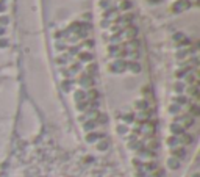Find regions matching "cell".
<instances>
[{"instance_id": "cell-1", "label": "cell", "mask_w": 200, "mask_h": 177, "mask_svg": "<svg viewBox=\"0 0 200 177\" xmlns=\"http://www.w3.org/2000/svg\"><path fill=\"white\" fill-rule=\"evenodd\" d=\"M125 69H127V61H124V60H117V61H114V63L110 66V71L111 72H116V74L124 72Z\"/></svg>"}, {"instance_id": "cell-2", "label": "cell", "mask_w": 200, "mask_h": 177, "mask_svg": "<svg viewBox=\"0 0 200 177\" xmlns=\"http://www.w3.org/2000/svg\"><path fill=\"white\" fill-rule=\"evenodd\" d=\"M184 8H189V2H188V0H180V2L174 3V11L175 13H180V11H183Z\"/></svg>"}, {"instance_id": "cell-3", "label": "cell", "mask_w": 200, "mask_h": 177, "mask_svg": "<svg viewBox=\"0 0 200 177\" xmlns=\"http://www.w3.org/2000/svg\"><path fill=\"white\" fill-rule=\"evenodd\" d=\"M80 85H82L83 88H91L92 85H94V80L91 79V75H83L82 79H80Z\"/></svg>"}, {"instance_id": "cell-4", "label": "cell", "mask_w": 200, "mask_h": 177, "mask_svg": "<svg viewBox=\"0 0 200 177\" xmlns=\"http://www.w3.org/2000/svg\"><path fill=\"white\" fill-rule=\"evenodd\" d=\"M103 136V133H97V132H89L86 135V141L88 143H95L97 140H100V138Z\"/></svg>"}, {"instance_id": "cell-5", "label": "cell", "mask_w": 200, "mask_h": 177, "mask_svg": "<svg viewBox=\"0 0 200 177\" xmlns=\"http://www.w3.org/2000/svg\"><path fill=\"white\" fill-rule=\"evenodd\" d=\"M172 155H174V158H184L186 157V151H184V147H175L174 151H172Z\"/></svg>"}, {"instance_id": "cell-6", "label": "cell", "mask_w": 200, "mask_h": 177, "mask_svg": "<svg viewBox=\"0 0 200 177\" xmlns=\"http://www.w3.org/2000/svg\"><path fill=\"white\" fill-rule=\"evenodd\" d=\"M171 132L174 133L175 136H177V135H183V133H184V127L178 125V124H172V125H171Z\"/></svg>"}, {"instance_id": "cell-7", "label": "cell", "mask_w": 200, "mask_h": 177, "mask_svg": "<svg viewBox=\"0 0 200 177\" xmlns=\"http://www.w3.org/2000/svg\"><path fill=\"white\" fill-rule=\"evenodd\" d=\"M74 99H75L77 102L86 101V93H84L83 90H78V91H75V94H74Z\"/></svg>"}, {"instance_id": "cell-8", "label": "cell", "mask_w": 200, "mask_h": 177, "mask_svg": "<svg viewBox=\"0 0 200 177\" xmlns=\"http://www.w3.org/2000/svg\"><path fill=\"white\" fill-rule=\"evenodd\" d=\"M95 127H97V122H95V121H92V119H91V121H88V122H84V125H83V129H84V130H86V132H92V130H94V129H95Z\"/></svg>"}, {"instance_id": "cell-9", "label": "cell", "mask_w": 200, "mask_h": 177, "mask_svg": "<svg viewBox=\"0 0 200 177\" xmlns=\"http://www.w3.org/2000/svg\"><path fill=\"white\" fill-rule=\"evenodd\" d=\"M167 166L171 168V169H178V168H180V161L172 157V158H169V160H167Z\"/></svg>"}, {"instance_id": "cell-10", "label": "cell", "mask_w": 200, "mask_h": 177, "mask_svg": "<svg viewBox=\"0 0 200 177\" xmlns=\"http://www.w3.org/2000/svg\"><path fill=\"white\" fill-rule=\"evenodd\" d=\"M134 107L138 110H147L149 108V102L147 101H136L134 102Z\"/></svg>"}, {"instance_id": "cell-11", "label": "cell", "mask_w": 200, "mask_h": 177, "mask_svg": "<svg viewBox=\"0 0 200 177\" xmlns=\"http://www.w3.org/2000/svg\"><path fill=\"white\" fill-rule=\"evenodd\" d=\"M77 108H78L80 111H84V110H88V108H89V99H88V101H82V102H78V105H77Z\"/></svg>"}, {"instance_id": "cell-12", "label": "cell", "mask_w": 200, "mask_h": 177, "mask_svg": "<svg viewBox=\"0 0 200 177\" xmlns=\"http://www.w3.org/2000/svg\"><path fill=\"white\" fill-rule=\"evenodd\" d=\"M144 168H145V171L152 172V171H156V169H158V165H156L155 161H149V163H145Z\"/></svg>"}, {"instance_id": "cell-13", "label": "cell", "mask_w": 200, "mask_h": 177, "mask_svg": "<svg viewBox=\"0 0 200 177\" xmlns=\"http://www.w3.org/2000/svg\"><path fill=\"white\" fill-rule=\"evenodd\" d=\"M95 118H97V119H95V122H97V124H106V121H108V118H106L105 114H102L100 111L97 113V116H95Z\"/></svg>"}, {"instance_id": "cell-14", "label": "cell", "mask_w": 200, "mask_h": 177, "mask_svg": "<svg viewBox=\"0 0 200 177\" xmlns=\"http://www.w3.org/2000/svg\"><path fill=\"white\" fill-rule=\"evenodd\" d=\"M86 97H91L92 101H97V99H99V91L97 90H89L86 93Z\"/></svg>"}, {"instance_id": "cell-15", "label": "cell", "mask_w": 200, "mask_h": 177, "mask_svg": "<svg viewBox=\"0 0 200 177\" xmlns=\"http://www.w3.org/2000/svg\"><path fill=\"white\" fill-rule=\"evenodd\" d=\"M94 56H92V53L89 52H83V53H80V60L82 61H91Z\"/></svg>"}, {"instance_id": "cell-16", "label": "cell", "mask_w": 200, "mask_h": 177, "mask_svg": "<svg viewBox=\"0 0 200 177\" xmlns=\"http://www.w3.org/2000/svg\"><path fill=\"white\" fill-rule=\"evenodd\" d=\"M127 66H128L130 69H132L133 72H139V71H141L139 63H134V61H132V63H127Z\"/></svg>"}, {"instance_id": "cell-17", "label": "cell", "mask_w": 200, "mask_h": 177, "mask_svg": "<svg viewBox=\"0 0 200 177\" xmlns=\"http://www.w3.org/2000/svg\"><path fill=\"white\" fill-rule=\"evenodd\" d=\"M108 141L106 140H103V141H99V144H97V149L99 151H106V149H108Z\"/></svg>"}, {"instance_id": "cell-18", "label": "cell", "mask_w": 200, "mask_h": 177, "mask_svg": "<svg viewBox=\"0 0 200 177\" xmlns=\"http://www.w3.org/2000/svg\"><path fill=\"white\" fill-rule=\"evenodd\" d=\"M175 103H177V105L188 103V97H184V96H177V97H175Z\"/></svg>"}, {"instance_id": "cell-19", "label": "cell", "mask_w": 200, "mask_h": 177, "mask_svg": "<svg viewBox=\"0 0 200 177\" xmlns=\"http://www.w3.org/2000/svg\"><path fill=\"white\" fill-rule=\"evenodd\" d=\"M178 143H180V140H178L177 136H171V138L167 140V144L172 146V147H174V146H178Z\"/></svg>"}, {"instance_id": "cell-20", "label": "cell", "mask_w": 200, "mask_h": 177, "mask_svg": "<svg viewBox=\"0 0 200 177\" xmlns=\"http://www.w3.org/2000/svg\"><path fill=\"white\" fill-rule=\"evenodd\" d=\"M169 111H171L172 114H177V113H180V105H177V103H174V105H171V107H169Z\"/></svg>"}, {"instance_id": "cell-21", "label": "cell", "mask_w": 200, "mask_h": 177, "mask_svg": "<svg viewBox=\"0 0 200 177\" xmlns=\"http://www.w3.org/2000/svg\"><path fill=\"white\" fill-rule=\"evenodd\" d=\"M175 91H177V93H183V91H184V83L177 82L175 83Z\"/></svg>"}, {"instance_id": "cell-22", "label": "cell", "mask_w": 200, "mask_h": 177, "mask_svg": "<svg viewBox=\"0 0 200 177\" xmlns=\"http://www.w3.org/2000/svg\"><path fill=\"white\" fill-rule=\"evenodd\" d=\"M183 121H184V127H191L192 124H194V119L189 118V116H184Z\"/></svg>"}, {"instance_id": "cell-23", "label": "cell", "mask_w": 200, "mask_h": 177, "mask_svg": "<svg viewBox=\"0 0 200 177\" xmlns=\"http://www.w3.org/2000/svg\"><path fill=\"white\" fill-rule=\"evenodd\" d=\"M182 141H183L184 144H191L192 143V136L191 135H186V133H183V140Z\"/></svg>"}, {"instance_id": "cell-24", "label": "cell", "mask_w": 200, "mask_h": 177, "mask_svg": "<svg viewBox=\"0 0 200 177\" xmlns=\"http://www.w3.org/2000/svg\"><path fill=\"white\" fill-rule=\"evenodd\" d=\"M149 177H164V171L163 169H156V171L153 172V174H150Z\"/></svg>"}, {"instance_id": "cell-25", "label": "cell", "mask_w": 200, "mask_h": 177, "mask_svg": "<svg viewBox=\"0 0 200 177\" xmlns=\"http://www.w3.org/2000/svg\"><path fill=\"white\" fill-rule=\"evenodd\" d=\"M138 34V28H130L128 32H127V38H133Z\"/></svg>"}, {"instance_id": "cell-26", "label": "cell", "mask_w": 200, "mask_h": 177, "mask_svg": "<svg viewBox=\"0 0 200 177\" xmlns=\"http://www.w3.org/2000/svg\"><path fill=\"white\" fill-rule=\"evenodd\" d=\"M117 132L121 133V135H125V133L128 132V127H127V125H119L117 127Z\"/></svg>"}, {"instance_id": "cell-27", "label": "cell", "mask_w": 200, "mask_h": 177, "mask_svg": "<svg viewBox=\"0 0 200 177\" xmlns=\"http://www.w3.org/2000/svg\"><path fill=\"white\" fill-rule=\"evenodd\" d=\"M121 8H122V10H130V8H132V2H128V0H125V2H122Z\"/></svg>"}, {"instance_id": "cell-28", "label": "cell", "mask_w": 200, "mask_h": 177, "mask_svg": "<svg viewBox=\"0 0 200 177\" xmlns=\"http://www.w3.org/2000/svg\"><path fill=\"white\" fill-rule=\"evenodd\" d=\"M71 80H64V82H63V88H64V91H69V90H71Z\"/></svg>"}, {"instance_id": "cell-29", "label": "cell", "mask_w": 200, "mask_h": 177, "mask_svg": "<svg viewBox=\"0 0 200 177\" xmlns=\"http://www.w3.org/2000/svg\"><path fill=\"white\" fill-rule=\"evenodd\" d=\"M88 71H89V74H95V72H97V66H95V64H91L89 67H88ZM88 74V75H89Z\"/></svg>"}, {"instance_id": "cell-30", "label": "cell", "mask_w": 200, "mask_h": 177, "mask_svg": "<svg viewBox=\"0 0 200 177\" xmlns=\"http://www.w3.org/2000/svg\"><path fill=\"white\" fill-rule=\"evenodd\" d=\"M78 71H80V64L77 63V64H72V67H71L69 72H78Z\"/></svg>"}, {"instance_id": "cell-31", "label": "cell", "mask_w": 200, "mask_h": 177, "mask_svg": "<svg viewBox=\"0 0 200 177\" xmlns=\"http://www.w3.org/2000/svg\"><path fill=\"white\" fill-rule=\"evenodd\" d=\"M191 113L194 114V116H197V114H199V108H197V105H192V107H191Z\"/></svg>"}, {"instance_id": "cell-32", "label": "cell", "mask_w": 200, "mask_h": 177, "mask_svg": "<svg viewBox=\"0 0 200 177\" xmlns=\"http://www.w3.org/2000/svg\"><path fill=\"white\" fill-rule=\"evenodd\" d=\"M99 5L102 6V8H108V6H110V2H108V0H102Z\"/></svg>"}, {"instance_id": "cell-33", "label": "cell", "mask_w": 200, "mask_h": 177, "mask_svg": "<svg viewBox=\"0 0 200 177\" xmlns=\"http://www.w3.org/2000/svg\"><path fill=\"white\" fill-rule=\"evenodd\" d=\"M133 119H134L133 114H127V116H124V121H125V122H132Z\"/></svg>"}, {"instance_id": "cell-34", "label": "cell", "mask_w": 200, "mask_h": 177, "mask_svg": "<svg viewBox=\"0 0 200 177\" xmlns=\"http://www.w3.org/2000/svg\"><path fill=\"white\" fill-rule=\"evenodd\" d=\"M56 61H58L60 64H64V63H66V61H67V56H60V58L56 60Z\"/></svg>"}, {"instance_id": "cell-35", "label": "cell", "mask_w": 200, "mask_h": 177, "mask_svg": "<svg viewBox=\"0 0 200 177\" xmlns=\"http://www.w3.org/2000/svg\"><path fill=\"white\" fill-rule=\"evenodd\" d=\"M186 80H188V83H194V82H195V77H194V75H188Z\"/></svg>"}, {"instance_id": "cell-36", "label": "cell", "mask_w": 200, "mask_h": 177, "mask_svg": "<svg viewBox=\"0 0 200 177\" xmlns=\"http://www.w3.org/2000/svg\"><path fill=\"white\" fill-rule=\"evenodd\" d=\"M191 94H192V96H197V94H199L197 86H192V88H191Z\"/></svg>"}, {"instance_id": "cell-37", "label": "cell", "mask_w": 200, "mask_h": 177, "mask_svg": "<svg viewBox=\"0 0 200 177\" xmlns=\"http://www.w3.org/2000/svg\"><path fill=\"white\" fill-rule=\"evenodd\" d=\"M174 39H175V41H182V39H183V34H182V33H177L175 36H174Z\"/></svg>"}, {"instance_id": "cell-38", "label": "cell", "mask_w": 200, "mask_h": 177, "mask_svg": "<svg viewBox=\"0 0 200 177\" xmlns=\"http://www.w3.org/2000/svg\"><path fill=\"white\" fill-rule=\"evenodd\" d=\"M0 24H2V25L8 24V17H5V16H3V17H0Z\"/></svg>"}, {"instance_id": "cell-39", "label": "cell", "mask_w": 200, "mask_h": 177, "mask_svg": "<svg viewBox=\"0 0 200 177\" xmlns=\"http://www.w3.org/2000/svg\"><path fill=\"white\" fill-rule=\"evenodd\" d=\"M8 45V41L6 39H0V47H6Z\"/></svg>"}, {"instance_id": "cell-40", "label": "cell", "mask_w": 200, "mask_h": 177, "mask_svg": "<svg viewBox=\"0 0 200 177\" xmlns=\"http://www.w3.org/2000/svg\"><path fill=\"white\" fill-rule=\"evenodd\" d=\"M110 52L111 53H116L117 52V45H110Z\"/></svg>"}, {"instance_id": "cell-41", "label": "cell", "mask_w": 200, "mask_h": 177, "mask_svg": "<svg viewBox=\"0 0 200 177\" xmlns=\"http://www.w3.org/2000/svg\"><path fill=\"white\" fill-rule=\"evenodd\" d=\"M71 55H74V53H78V47H71Z\"/></svg>"}, {"instance_id": "cell-42", "label": "cell", "mask_w": 200, "mask_h": 177, "mask_svg": "<svg viewBox=\"0 0 200 177\" xmlns=\"http://www.w3.org/2000/svg\"><path fill=\"white\" fill-rule=\"evenodd\" d=\"M133 163H134V166H138V168H141V166H142V163H141L139 160H136V158L133 160Z\"/></svg>"}, {"instance_id": "cell-43", "label": "cell", "mask_w": 200, "mask_h": 177, "mask_svg": "<svg viewBox=\"0 0 200 177\" xmlns=\"http://www.w3.org/2000/svg\"><path fill=\"white\" fill-rule=\"evenodd\" d=\"M84 45H86V47H88V45H89V47H92V45H94V41H86V42H84Z\"/></svg>"}, {"instance_id": "cell-44", "label": "cell", "mask_w": 200, "mask_h": 177, "mask_svg": "<svg viewBox=\"0 0 200 177\" xmlns=\"http://www.w3.org/2000/svg\"><path fill=\"white\" fill-rule=\"evenodd\" d=\"M184 55H186V52H183V50H182V52H178V55H177V56H178V58H183Z\"/></svg>"}, {"instance_id": "cell-45", "label": "cell", "mask_w": 200, "mask_h": 177, "mask_svg": "<svg viewBox=\"0 0 200 177\" xmlns=\"http://www.w3.org/2000/svg\"><path fill=\"white\" fill-rule=\"evenodd\" d=\"M64 47H66V45H64V44H56V49H60V50H63Z\"/></svg>"}, {"instance_id": "cell-46", "label": "cell", "mask_w": 200, "mask_h": 177, "mask_svg": "<svg viewBox=\"0 0 200 177\" xmlns=\"http://www.w3.org/2000/svg\"><path fill=\"white\" fill-rule=\"evenodd\" d=\"M149 2H150V3H160L161 0H149Z\"/></svg>"}, {"instance_id": "cell-47", "label": "cell", "mask_w": 200, "mask_h": 177, "mask_svg": "<svg viewBox=\"0 0 200 177\" xmlns=\"http://www.w3.org/2000/svg\"><path fill=\"white\" fill-rule=\"evenodd\" d=\"M5 33V28H3V27H0V34H3Z\"/></svg>"}, {"instance_id": "cell-48", "label": "cell", "mask_w": 200, "mask_h": 177, "mask_svg": "<svg viewBox=\"0 0 200 177\" xmlns=\"http://www.w3.org/2000/svg\"><path fill=\"white\" fill-rule=\"evenodd\" d=\"M3 10H5V6H3L2 3H0V11H3Z\"/></svg>"}, {"instance_id": "cell-49", "label": "cell", "mask_w": 200, "mask_h": 177, "mask_svg": "<svg viewBox=\"0 0 200 177\" xmlns=\"http://www.w3.org/2000/svg\"><path fill=\"white\" fill-rule=\"evenodd\" d=\"M192 177H199V174H194V176H192Z\"/></svg>"}]
</instances>
